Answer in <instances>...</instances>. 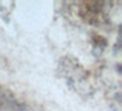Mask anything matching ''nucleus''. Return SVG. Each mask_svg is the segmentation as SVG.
Wrapping results in <instances>:
<instances>
[]
</instances>
